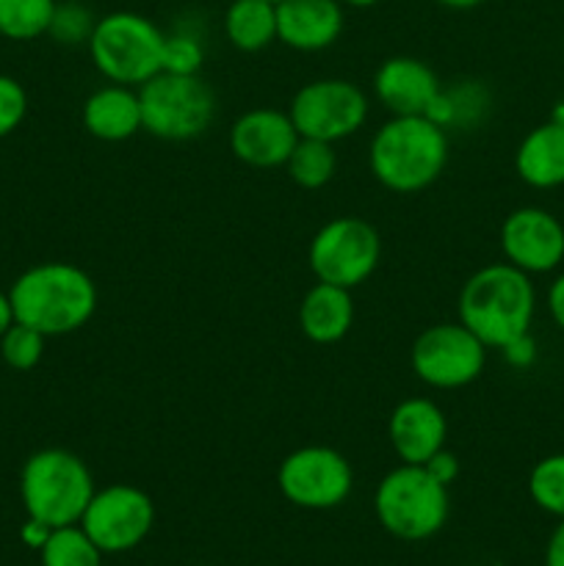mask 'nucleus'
Segmentation results:
<instances>
[{
  "instance_id": "f257e3e1",
  "label": "nucleus",
  "mask_w": 564,
  "mask_h": 566,
  "mask_svg": "<svg viewBox=\"0 0 564 566\" xmlns=\"http://www.w3.org/2000/svg\"><path fill=\"white\" fill-rule=\"evenodd\" d=\"M17 324L44 337L72 335L92 321L97 310V285L72 263H39L22 271L9 291Z\"/></svg>"
},
{
  "instance_id": "f03ea898",
  "label": "nucleus",
  "mask_w": 564,
  "mask_h": 566,
  "mask_svg": "<svg viewBox=\"0 0 564 566\" xmlns=\"http://www.w3.org/2000/svg\"><path fill=\"white\" fill-rule=\"evenodd\" d=\"M536 313L534 282L506 260L479 269L459 291V324L487 348L501 352L514 337L531 332Z\"/></svg>"
},
{
  "instance_id": "7ed1b4c3",
  "label": "nucleus",
  "mask_w": 564,
  "mask_h": 566,
  "mask_svg": "<svg viewBox=\"0 0 564 566\" xmlns=\"http://www.w3.org/2000/svg\"><path fill=\"white\" fill-rule=\"evenodd\" d=\"M368 164L387 191H426L448 164L446 127L429 116H390L370 138Z\"/></svg>"
},
{
  "instance_id": "20e7f679",
  "label": "nucleus",
  "mask_w": 564,
  "mask_h": 566,
  "mask_svg": "<svg viewBox=\"0 0 564 566\" xmlns=\"http://www.w3.org/2000/svg\"><path fill=\"white\" fill-rule=\"evenodd\" d=\"M94 495L86 462L66 448H44L28 457L20 473V497L28 517L64 528L81 523Z\"/></svg>"
},
{
  "instance_id": "39448f33",
  "label": "nucleus",
  "mask_w": 564,
  "mask_h": 566,
  "mask_svg": "<svg viewBox=\"0 0 564 566\" xmlns=\"http://www.w3.org/2000/svg\"><path fill=\"white\" fill-rule=\"evenodd\" d=\"M374 512L382 528L401 542H424L440 534L451 501L424 464H398L376 486Z\"/></svg>"
},
{
  "instance_id": "423d86ee",
  "label": "nucleus",
  "mask_w": 564,
  "mask_h": 566,
  "mask_svg": "<svg viewBox=\"0 0 564 566\" xmlns=\"http://www.w3.org/2000/svg\"><path fill=\"white\" fill-rule=\"evenodd\" d=\"M166 33L136 11H111L94 22L88 55L111 83L138 88L160 72Z\"/></svg>"
},
{
  "instance_id": "0eeeda50",
  "label": "nucleus",
  "mask_w": 564,
  "mask_h": 566,
  "mask_svg": "<svg viewBox=\"0 0 564 566\" xmlns=\"http://www.w3.org/2000/svg\"><path fill=\"white\" fill-rule=\"evenodd\" d=\"M144 130L164 142H191L216 116V94L199 75L158 72L138 86Z\"/></svg>"
},
{
  "instance_id": "6e6552de",
  "label": "nucleus",
  "mask_w": 564,
  "mask_h": 566,
  "mask_svg": "<svg viewBox=\"0 0 564 566\" xmlns=\"http://www.w3.org/2000/svg\"><path fill=\"white\" fill-rule=\"evenodd\" d=\"M382 258V238L370 221L337 216L326 221L310 241V271L326 285L354 291L370 280Z\"/></svg>"
},
{
  "instance_id": "1a4fd4ad",
  "label": "nucleus",
  "mask_w": 564,
  "mask_h": 566,
  "mask_svg": "<svg viewBox=\"0 0 564 566\" xmlns=\"http://www.w3.org/2000/svg\"><path fill=\"white\" fill-rule=\"evenodd\" d=\"M288 116L302 138L341 142L354 136L368 119V97L363 88L343 77L310 81L293 94Z\"/></svg>"
},
{
  "instance_id": "9d476101",
  "label": "nucleus",
  "mask_w": 564,
  "mask_h": 566,
  "mask_svg": "<svg viewBox=\"0 0 564 566\" xmlns=\"http://www.w3.org/2000/svg\"><path fill=\"white\" fill-rule=\"evenodd\" d=\"M415 376L435 390L473 385L487 363V346L464 324H435L420 332L409 352Z\"/></svg>"
},
{
  "instance_id": "9b49d317",
  "label": "nucleus",
  "mask_w": 564,
  "mask_h": 566,
  "mask_svg": "<svg viewBox=\"0 0 564 566\" xmlns=\"http://www.w3.org/2000/svg\"><path fill=\"white\" fill-rule=\"evenodd\" d=\"M282 497L299 509L326 512L337 509L354 486V473L341 451L326 446H304L288 453L276 470Z\"/></svg>"
},
{
  "instance_id": "f8f14e48",
  "label": "nucleus",
  "mask_w": 564,
  "mask_h": 566,
  "mask_svg": "<svg viewBox=\"0 0 564 566\" xmlns=\"http://www.w3.org/2000/svg\"><path fill=\"white\" fill-rule=\"evenodd\" d=\"M77 525L105 556L125 553L149 536L155 525V506L147 492L138 486L111 484L100 492L94 490Z\"/></svg>"
},
{
  "instance_id": "ddd939ff",
  "label": "nucleus",
  "mask_w": 564,
  "mask_h": 566,
  "mask_svg": "<svg viewBox=\"0 0 564 566\" xmlns=\"http://www.w3.org/2000/svg\"><path fill=\"white\" fill-rule=\"evenodd\" d=\"M501 252L525 274H551L564 263V224L545 208L512 210L501 224Z\"/></svg>"
},
{
  "instance_id": "4468645a",
  "label": "nucleus",
  "mask_w": 564,
  "mask_h": 566,
  "mask_svg": "<svg viewBox=\"0 0 564 566\" xmlns=\"http://www.w3.org/2000/svg\"><path fill=\"white\" fill-rule=\"evenodd\" d=\"M299 133L288 111L252 108L230 127V149L252 169H280L291 158Z\"/></svg>"
},
{
  "instance_id": "2eb2a0df",
  "label": "nucleus",
  "mask_w": 564,
  "mask_h": 566,
  "mask_svg": "<svg viewBox=\"0 0 564 566\" xmlns=\"http://www.w3.org/2000/svg\"><path fill=\"white\" fill-rule=\"evenodd\" d=\"M437 72L412 55H393L382 61L374 75V94L393 116H426L440 97Z\"/></svg>"
},
{
  "instance_id": "dca6fc26",
  "label": "nucleus",
  "mask_w": 564,
  "mask_h": 566,
  "mask_svg": "<svg viewBox=\"0 0 564 566\" xmlns=\"http://www.w3.org/2000/svg\"><path fill=\"white\" fill-rule=\"evenodd\" d=\"M448 423L431 398H407L387 420V440L404 464H426L446 448Z\"/></svg>"
},
{
  "instance_id": "f3484780",
  "label": "nucleus",
  "mask_w": 564,
  "mask_h": 566,
  "mask_svg": "<svg viewBox=\"0 0 564 566\" xmlns=\"http://www.w3.org/2000/svg\"><path fill=\"white\" fill-rule=\"evenodd\" d=\"M346 14L341 0H280L276 42L299 53H318L341 39Z\"/></svg>"
},
{
  "instance_id": "a211bd4d",
  "label": "nucleus",
  "mask_w": 564,
  "mask_h": 566,
  "mask_svg": "<svg viewBox=\"0 0 564 566\" xmlns=\"http://www.w3.org/2000/svg\"><path fill=\"white\" fill-rule=\"evenodd\" d=\"M514 171L536 191L564 186V116H553L525 133L514 153Z\"/></svg>"
},
{
  "instance_id": "6ab92c4d",
  "label": "nucleus",
  "mask_w": 564,
  "mask_h": 566,
  "mask_svg": "<svg viewBox=\"0 0 564 566\" xmlns=\"http://www.w3.org/2000/svg\"><path fill=\"white\" fill-rule=\"evenodd\" d=\"M83 127L100 142H127L144 130L138 88L108 83L86 97L81 111Z\"/></svg>"
},
{
  "instance_id": "aec40b11",
  "label": "nucleus",
  "mask_w": 564,
  "mask_h": 566,
  "mask_svg": "<svg viewBox=\"0 0 564 566\" xmlns=\"http://www.w3.org/2000/svg\"><path fill=\"white\" fill-rule=\"evenodd\" d=\"M354 324V302L352 291L337 285H326V282H315L307 293H304L302 304H299V326L302 335L310 343L318 346H330V343L343 340Z\"/></svg>"
},
{
  "instance_id": "412c9836",
  "label": "nucleus",
  "mask_w": 564,
  "mask_h": 566,
  "mask_svg": "<svg viewBox=\"0 0 564 566\" xmlns=\"http://www.w3.org/2000/svg\"><path fill=\"white\" fill-rule=\"evenodd\" d=\"M224 36L241 53H258L276 42V3L232 0L224 11Z\"/></svg>"
},
{
  "instance_id": "4be33fe9",
  "label": "nucleus",
  "mask_w": 564,
  "mask_h": 566,
  "mask_svg": "<svg viewBox=\"0 0 564 566\" xmlns=\"http://www.w3.org/2000/svg\"><path fill=\"white\" fill-rule=\"evenodd\" d=\"M285 171L299 188H304V191H318V188H324L335 177L337 155L330 142L299 136L291 158L285 160Z\"/></svg>"
},
{
  "instance_id": "5701e85b",
  "label": "nucleus",
  "mask_w": 564,
  "mask_h": 566,
  "mask_svg": "<svg viewBox=\"0 0 564 566\" xmlns=\"http://www.w3.org/2000/svg\"><path fill=\"white\" fill-rule=\"evenodd\" d=\"M55 0H0V36L31 42L50 31Z\"/></svg>"
},
{
  "instance_id": "b1692460",
  "label": "nucleus",
  "mask_w": 564,
  "mask_h": 566,
  "mask_svg": "<svg viewBox=\"0 0 564 566\" xmlns=\"http://www.w3.org/2000/svg\"><path fill=\"white\" fill-rule=\"evenodd\" d=\"M42 566H103L105 553L88 539L81 525H64L50 531L42 545Z\"/></svg>"
},
{
  "instance_id": "393cba45",
  "label": "nucleus",
  "mask_w": 564,
  "mask_h": 566,
  "mask_svg": "<svg viewBox=\"0 0 564 566\" xmlns=\"http://www.w3.org/2000/svg\"><path fill=\"white\" fill-rule=\"evenodd\" d=\"M529 495L536 509L564 520V453H551L531 468Z\"/></svg>"
},
{
  "instance_id": "a878e982",
  "label": "nucleus",
  "mask_w": 564,
  "mask_h": 566,
  "mask_svg": "<svg viewBox=\"0 0 564 566\" xmlns=\"http://www.w3.org/2000/svg\"><path fill=\"white\" fill-rule=\"evenodd\" d=\"M44 340L48 337L42 332L31 329L25 324H11L9 329L0 337V357L9 365L11 370H33L42 363L44 354Z\"/></svg>"
},
{
  "instance_id": "bb28decb",
  "label": "nucleus",
  "mask_w": 564,
  "mask_h": 566,
  "mask_svg": "<svg viewBox=\"0 0 564 566\" xmlns=\"http://www.w3.org/2000/svg\"><path fill=\"white\" fill-rule=\"evenodd\" d=\"M205 61L202 42L194 33H166L164 39V61H160V72H171V75H199Z\"/></svg>"
},
{
  "instance_id": "cd10ccee",
  "label": "nucleus",
  "mask_w": 564,
  "mask_h": 566,
  "mask_svg": "<svg viewBox=\"0 0 564 566\" xmlns=\"http://www.w3.org/2000/svg\"><path fill=\"white\" fill-rule=\"evenodd\" d=\"M94 22L97 20L92 17V11L83 9L81 3H59L48 33H53L55 42L61 44H81L88 42V36L94 31Z\"/></svg>"
},
{
  "instance_id": "c85d7f7f",
  "label": "nucleus",
  "mask_w": 564,
  "mask_h": 566,
  "mask_svg": "<svg viewBox=\"0 0 564 566\" xmlns=\"http://www.w3.org/2000/svg\"><path fill=\"white\" fill-rule=\"evenodd\" d=\"M28 114V94L14 77L0 75V138L14 133Z\"/></svg>"
},
{
  "instance_id": "c756f323",
  "label": "nucleus",
  "mask_w": 564,
  "mask_h": 566,
  "mask_svg": "<svg viewBox=\"0 0 564 566\" xmlns=\"http://www.w3.org/2000/svg\"><path fill=\"white\" fill-rule=\"evenodd\" d=\"M501 354L512 368H531L536 359V343L534 337H531V332H525V335L514 337L512 343H506V346L501 348Z\"/></svg>"
},
{
  "instance_id": "7c9ffc66",
  "label": "nucleus",
  "mask_w": 564,
  "mask_h": 566,
  "mask_svg": "<svg viewBox=\"0 0 564 566\" xmlns=\"http://www.w3.org/2000/svg\"><path fill=\"white\" fill-rule=\"evenodd\" d=\"M424 468L429 470V473L435 475V479L440 481V484L451 486L453 481H457V475H459V459L453 457L451 451H446V448H442V451H437L435 457H431L429 462L424 464Z\"/></svg>"
},
{
  "instance_id": "2f4dec72",
  "label": "nucleus",
  "mask_w": 564,
  "mask_h": 566,
  "mask_svg": "<svg viewBox=\"0 0 564 566\" xmlns=\"http://www.w3.org/2000/svg\"><path fill=\"white\" fill-rule=\"evenodd\" d=\"M547 313H551L553 324L564 332V274H558L547 287Z\"/></svg>"
},
{
  "instance_id": "473e14b6",
  "label": "nucleus",
  "mask_w": 564,
  "mask_h": 566,
  "mask_svg": "<svg viewBox=\"0 0 564 566\" xmlns=\"http://www.w3.org/2000/svg\"><path fill=\"white\" fill-rule=\"evenodd\" d=\"M545 566H564V520H558L545 547Z\"/></svg>"
},
{
  "instance_id": "72a5a7b5",
  "label": "nucleus",
  "mask_w": 564,
  "mask_h": 566,
  "mask_svg": "<svg viewBox=\"0 0 564 566\" xmlns=\"http://www.w3.org/2000/svg\"><path fill=\"white\" fill-rule=\"evenodd\" d=\"M50 531H53L50 525H44V523H39V520L28 517V523L22 525V542H25L28 547H36V551H42V545L48 542Z\"/></svg>"
},
{
  "instance_id": "f704fd0d",
  "label": "nucleus",
  "mask_w": 564,
  "mask_h": 566,
  "mask_svg": "<svg viewBox=\"0 0 564 566\" xmlns=\"http://www.w3.org/2000/svg\"><path fill=\"white\" fill-rule=\"evenodd\" d=\"M11 324H14V310H11V298H9V293L0 291V337H3V332L9 329Z\"/></svg>"
},
{
  "instance_id": "c9c22d12",
  "label": "nucleus",
  "mask_w": 564,
  "mask_h": 566,
  "mask_svg": "<svg viewBox=\"0 0 564 566\" xmlns=\"http://www.w3.org/2000/svg\"><path fill=\"white\" fill-rule=\"evenodd\" d=\"M437 3L453 11H468V9H476V6H481L484 0H437Z\"/></svg>"
},
{
  "instance_id": "e433bc0d",
  "label": "nucleus",
  "mask_w": 564,
  "mask_h": 566,
  "mask_svg": "<svg viewBox=\"0 0 564 566\" xmlns=\"http://www.w3.org/2000/svg\"><path fill=\"white\" fill-rule=\"evenodd\" d=\"M343 6H352V9H370V6H376L379 0H341Z\"/></svg>"
},
{
  "instance_id": "4c0bfd02",
  "label": "nucleus",
  "mask_w": 564,
  "mask_h": 566,
  "mask_svg": "<svg viewBox=\"0 0 564 566\" xmlns=\"http://www.w3.org/2000/svg\"><path fill=\"white\" fill-rule=\"evenodd\" d=\"M271 3H280V0H271Z\"/></svg>"
}]
</instances>
